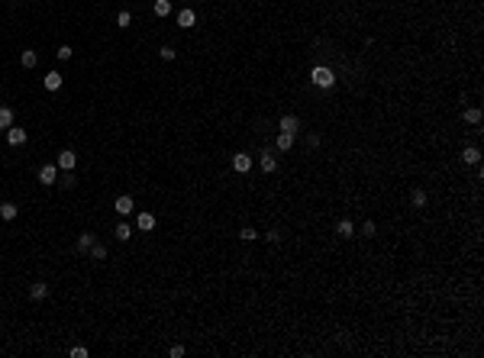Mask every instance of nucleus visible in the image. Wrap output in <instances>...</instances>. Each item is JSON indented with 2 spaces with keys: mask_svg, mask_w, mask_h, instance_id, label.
Instances as JSON below:
<instances>
[{
  "mask_svg": "<svg viewBox=\"0 0 484 358\" xmlns=\"http://www.w3.org/2000/svg\"><path fill=\"white\" fill-rule=\"evenodd\" d=\"M310 81H313L316 87H332V84H336V74H332L330 68H323V65H320V68L310 71Z\"/></svg>",
  "mask_w": 484,
  "mask_h": 358,
  "instance_id": "nucleus-1",
  "label": "nucleus"
},
{
  "mask_svg": "<svg viewBox=\"0 0 484 358\" xmlns=\"http://www.w3.org/2000/svg\"><path fill=\"white\" fill-rule=\"evenodd\" d=\"M55 181H58V165H42V168H39V184L52 187Z\"/></svg>",
  "mask_w": 484,
  "mask_h": 358,
  "instance_id": "nucleus-2",
  "label": "nucleus"
},
{
  "mask_svg": "<svg viewBox=\"0 0 484 358\" xmlns=\"http://www.w3.org/2000/svg\"><path fill=\"white\" fill-rule=\"evenodd\" d=\"M55 165L65 168V171H75V168H77V155L71 152V148H65V152H58V162H55Z\"/></svg>",
  "mask_w": 484,
  "mask_h": 358,
  "instance_id": "nucleus-3",
  "label": "nucleus"
},
{
  "mask_svg": "<svg viewBox=\"0 0 484 358\" xmlns=\"http://www.w3.org/2000/svg\"><path fill=\"white\" fill-rule=\"evenodd\" d=\"M232 171H239V174L252 171V155H246V152H239V155H232Z\"/></svg>",
  "mask_w": 484,
  "mask_h": 358,
  "instance_id": "nucleus-4",
  "label": "nucleus"
},
{
  "mask_svg": "<svg viewBox=\"0 0 484 358\" xmlns=\"http://www.w3.org/2000/svg\"><path fill=\"white\" fill-rule=\"evenodd\" d=\"M132 207H136V203H132V197H129V194L116 197V203H113V210L120 213V216H129V213H132Z\"/></svg>",
  "mask_w": 484,
  "mask_h": 358,
  "instance_id": "nucleus-5",
  "label": "nucleus"
},
{
  "mask_svg": "<svg viewBox=\"0 0 484 358\" xmlns=\"http://www.w3.org/2000/svg\"><path fill=\"white\" fill-rule=\"evenodd\" d=\"M461 162H465V165H478V162H481V148H478V145H465V148H461Z\"/></svg>",
  "mask_w": 484,
  "mask_h": 358,
  "instance_id": "nucleus-6",
  "label": "nucleus"
},
{
  "mask_svg": "<svg viewBox=\"0 0 484 358\" xmlns=\"http://www.w3.org/2000/svg\"><path fill=\"white\" fill-rule=\"evenodd\" d=\"M258 165H261V171L265 174H271V171H278V158L271 155V152H261V158H258Z\"/></svg>",
  "mask_w": 484,
  "mask_h": 358,
  "instance_id": "nucleus-7",
  "label": "nucleus"
},
{
  "mask_svg": "<svg viewBox=\"0 0 484 358\" xmlns=\"http://www.w3.org/2000/svg\"><path fill=\"white\" fill-rule=\"evenodd\" d=\"M281 133H291V136H297V129H300V119L297 117H281Z\"/></svg>",
  "mask_w": 484,
  "mask_h": 358,
  "instance_id": "nucleus-8",
  "label": "nucleus"
},
{
  "mask_svg": "<svg viewBox=\"0 0 484 358\" xmlns=\"http://www.w3.org/2000/svg\"><path fill=\"white\" fill-rule=\"evenodd\" d=\"M194 23H197V13H194V10H181V13H178V26H181V29H191Z\"/></svg>",
  "mask_w": 484,
  "mask_h": 358,
  "instance_id": "nucleus-9",
  "label": "nucleus"
},
{
  "mask_svg": "<svg viewBox=\"0 0 484 358\" xmlns=\"http://www.w3.org/2000/svg\"><path fill=\"white\" fill-rule=\"evenodd\" d=\"M42 87H46V91H58V87H62V74H58V71H49L46 78H42Z\"/></svg>",
  "mask_w": 484,
  "mask_h": 358,
  "instance_id": "nucleus-10",
  "label": "nucleus"
},
{
  "mask_svg": "<svg viewBox=\"0 0 484 358\" xmlns=\"http://www.w3.org/2000/svg\"><path fill=\"white\" fill-rule=\"evenodd\" d=\"M336 233L342 236V239H352V236H355V226H352V219H339V223H336Z\"/></svg>",
  "mask_w": 484,
  "mask_h": 358,
  "instance_id": "nucleus-11",
  "label": "nucleus"
},
{
  "mask_svg": "<svg viewBox=\"0 0 484 358\" xmlns=\"http://www.w3.org/2000/svg\"><path fill=\"white\" fill-rule=\"evenodd\" d=\"M46 294H49V284H46V281H36V284L29 287V297H32V300H46Z\"/></svg>",
  "mask_w": 484,
  "mask_h": 358,
  "instance_id": "nucleus-12",
  "label": "nucleus"
},
{
  "mask_svg": "<svg viewBox=\"0 0 484 358\" xmlns=\"http://www.w3.org/2000/svg\"><path fill=\"white\" fill-rule=\"evenodd\" d=\"M7 142L10 145H23L26 142V129H13V126H10L7 129Z\"/></svg>",
  "mask_w": 484,
  "mask_h": 358,
  "instance_id": "nucleus-13",
  "label": "nucleus"
},
{
  "mask_svg": "<svg viewBox=\"0 0 484 358\" xmlns=\"http://www.w3.org/2000/svg\"><path fill=\"white\" fill-rule=\"evenodd\" d=\"M136 226L142 229V233H149V229H155V216H152V213H139V216H136Z\"/></svg>",
  "mask_w": 484,
  "mask_h": 358,
  "instance_id": "nucleus-14",
  "label": "nucleus"
},
{
  "mask_svg": "<svg viewBox=\"0 0 484 358\" xmlns=\"http://www.w3.org/2000/svg\"><path fill=\"white\" fill-rule=\"evenodd\" d=\"M94 242H97V239H94V233H81V236H77V252H91Z\"/></svg>",
  "mask_w": 484,
  "mask_h": 358,
  "instance_id": "nucleus-15",
  "label": "nucleus"
},
{
  "mask_svg": "<svg viewBox=\"0 0 484 358\" xmlns=\"http://www.w3.org/2000/svg\"><path fill=\"white\" fill-rule=\"evenodd\" d=\"M36 52H32V48H26V52H20V65H23V68H36Z\"/></svg>",
  "mask_w": 484,
  "mask_h": 358,
  "instance_id": "nucleus-16",
  "label": "nucleus"
},
{
  "mask_svg": "<svg viewBox=\"0 0 484 358\" xmlns=\"http://www.w3.org/2000/svg\"><path fill=\"white\" fill-rule=\"evenodd\" d=\"M10 126H13V110L0 107V129H10Z\"/></svg>",
  "mask_w": 484,
  "mask_h": 358,
  "instance_id": "nucleus-17",
  "label": "nucleus"
},
{
  "mask_svg": "<svg viewBox=\"0 0 484 358\" xmlns=\"http://www.w3.org/2000/svg\"><path fill=\"white\" fill-rule=\"evenodd\" d=\"M461 117H465V123L478 126V123H481V110H478V107H468V110H465V113H461Z\"/></svg>",
  "mask_w": 484,
  "mask_h": 358,
  "instance_id": "nucleus-18",
  "label": "nucleus"
},
{
  "mask_svg": "<svg viewBox=\"0 0 484 358\" xmlns=\"http://www.w3.org/2000/svg\"><path fill=\"white\" fill-rule=\"evenodd\" d=\"M0 219H16V203H0Z\"/></svg>",
  "mask_w": 484,
  "mask_h": 358,
  "instance_id": "nucleus-19",
  "label": "nucleus"
},
{
  "mask_svg": "<svg viewBox=\"0 0 484 358\" xmlns=\"http://www.w3.org/2000/svg\"><path fill=\"white\" fill-rule=\"evenodd\" d=\"M275 145L281 148V152H287V148L294 145V136H291V133H281V136H278V142H275Z\"/></svg>",
  "mask_w": 484,
  "mask_h": 358,
  "instance_id": "nucleus-20",
  "label": "nucleus"
},
{
  "mask_svg": "<svg viewBox=\"0 0 484 358\" xmlns=\"http://www.w3.org/2000/svg\"><path fill=\"white\" fill-rule=\"evenodd\" d=\"M171 13V0H155V16H168Z\"/></svg>",
  "mask_w": 484,
  "mask_h": 358,
  "instance_id": "nucleus-21",
  "label": "nucleus"
},
{
  "mask_svg": "<svg viewBox=\"0 0 484 358\" xmlns=\"http://www.w3.org/2000/svg\"><path fill=\"white\" fill-rule=\"evenodd\" d=\"M113 233H116V239H120V242H126V239L132 236V229H129V223H120V226L113 229Z\"/></svg>",
  "mask_w": 484,
  "mask_h": 358,
  "instance_id": "nucleus-22",
  "label": "nucleus"
},
{
  "mask_svg": "<svg viewBox=\"0 0 484 358\" xmlns=\"http://www.w3.org/2000/svg\"><path fill=\"white\" fill-rule=\"evenodd\" d=\"M410 203H413V207H426V191H420V187H416L413 194H410Z\"/></svg>",
  "mask_w": 484,
  "mask_h": 358,
  "instance_id": "nucleus-23",
  "label": "nucleus"
},
{
  "mask_svg": "<svg viewBox=\"0 0 484 358\" xmlns=\"http://www.w3.org/2000/svg\"><path fill=\"white\" fill-rule=\"evenodd\" d=\"M91 258H97V262H103V258H107V245H100V242H94V245H91Z\"/></svg>",
  "mask_w": 484,
  "mask_h": 358,
  "instance_id": "nucleus-24",
  "label": "nucleus"
},
{
  "mask_svg": "<svg viewBox=\"0 0 484 358\" xmlns=\"http://www.w3.org/2000/svg\"><path fill=\"white\" fill-rule=\"evenodd\" d=\"M239 236H242L246 242H252V239H258V229H255V226H242V229H239Z\"/></svg>",
  "mask_w": 484,
  "mask_h": 358,
  "instance_id": "nucleus-25",
  "label": "nucleus"
},
{
  "mask_svg": "<svg viewBox=\"0 0 484 358\" xmlns=\"http://www.w3.org/2000/svg\"><path fill=\"white\" fill-rule=\"evenodd\" d=\"M55 55H58L62 62H68L71 55H75V48H71V46H58V52H55Z\"/></svg>",
  "mask_w": 484,
  "mask_h": 358,
  "instance_id": "nucleus-26",
  "label": "nucleus"
},
{
  "mask_svg": "<svg viewBox=\"0 0 484 358\" xmlns=\"http://www.w3.org/2000/svg\"><path fill=\"white\" fill-rule=\"evenodd\" d=\"M129 23H132L129 10H123V13H116V26H129Z\"/></svg>",
  "mask_w": 484,
  "mask_h": 358,
  "instance_id": "nucleus-27",
  "label": "nucleus"
},
{
  "mask_svg": "<svg viewBox=\"0 0 484 358\" xmlns=\"http://www.w3.org/2000/svg\"><path fill=\"white\" fill-rule=\"evenodd\" d=\"M158 55H161V58H165V62H175V55H178V52H175V48H171V46H165V48H161Z\"/></svg>",
  "mask_w": 484,
  "mask_h": 358,
  "instance_id": "nucleus-28",
  "label": "nucleus"
},
{
  "mask_svg": "<svg viewBox=\"0 0 484 358\" xmlns=\"http://www.w3.org/2000/svg\"><path fill=\"white\" fill-rule=\"evenodd\" d=\"M375 229H378V226L371 223V219H368V223H361V236H368V239L375 236Z\"/></svg>",
  "mask_w": 484,
  "mask_h": 358,
  "instance_id": "nucleus-29",
  "label": "nucleus"
},
{
  "mask_svg": "<svg viewBox=\"0 0 484 358\" xmlns=\"http://www.w3.org/2000/svg\"><path fill=\"white\" fill-rule=\"evenodd\" d=\"M71 358H87V349L84 345H75V349H71Z\"/></svg>",
  "mask_w": 484,
  "mask_h": 358,
  "instance_id": "nucleus-30",
  "label": "nucleus"
},
{
  "mask_svg": "<svg viewBox=\"0 0 484 358\" xmlns=\"http://www.w3.org/2000/svg\"><path fill=\"white\" fill-rule=\"evenodd\" d=\"M184 355V345H171V358H181Z\"/></svg>",
  "mask_w": 484,
  "mask_h": 358,
  "instance_id": "nucleus-31",
  "label": "nucleus"
},
{
  "mask_svg": "<svg viewBox=\"0 0 484 358\" xmlns=\"http://www.w3.org/2000/svg\"><path fill=\"white\" fill-rule=\"evenodd\" d=\"M62 187H75V174H65V178H62Z\"/></svg>",
  "mask_w": 484,
  "mask_h": 358,
  "instance_id": "nucleus-32",
  "label": "nucleus"
}]
</instances>
